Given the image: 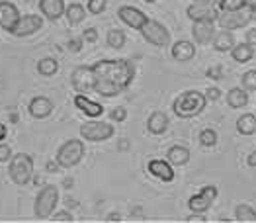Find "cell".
<instances>
[{
	"label": "cell",
	"mask_w": 256,
	"mask_h": 223,
	"mask_svg": "<svg viewBox=\"0 0 256 223\" xmlns=\"http://www.w3.org/2000/svg\"><path fill=\"white\" fill-rule=\"evenodd\" d=\"M90 68L94 76L92 92L104 98L120 96L131 86L135 78V65L128 59H104V61L90 65Z\"/></svg>",
	"instance_id": "cell-1"
},
{
	"label": "cell",
	"mask_w": 256,
	"mask_h": 223,
	"mask_svg": "<svg viewBox=\"0 0 256 223\" xmlns=\"http://www.w3.org/2000/svg\"><path fill=\"white\" fill-rule=\"evenodd\" d=\"M206 94L200 90H186L182 94L176 96V100L172 102V110L180 120H190L200 116L202 112L206 110Z\"/></svg>",
	"instance_id": "cell-2"
},
{
	"label": "cell",
	"mask_w": 256,
	"mask_h": 223,
	"mask_svg": "<svg viewBox=\"0 0 256 223\" xmlns=\"http://www.w3.org/2000/svg\"><path fill=\"white\" fill-rule=\"evenodd\" d=\"M8 174H10L12 182L18 184V186L30 184V180L34 176V160H32V156L26 155V153L12 155L10 164H8Z\"/></svg>",
	"instance_id": "cell-3"
},
{
	"label": "cell",
	"mask_w": 256,
	"mask_h": 223,
	"mask_svg": "<svg viewBox=\"0 0 256 223\" xmlns=\"http://www.w3.org/2000/svg\"><path fill=\"white\" fill-rule=\"evenodd\" d=\"M82 156H84V143L78 139H68L57 149L55 158L61 168H72L82 160Z\"/></svg>",
	"instance_id": "cell-4"
},
{
	"label": "cell",
	"mask_w": 256,
	"mask_h": 223,
	"mask_svg": "<svg viewBox=\"0 0 256 223\" xmlns=\"http://www.w3.org/2000/svg\"><path fill=\"white\" fill-rule=\"evenodd\" d=\"M57 202H59V188L55 184H47L43 186L36 198V206H34V212L40 220H47L51 218V214L55 212L57 208Z\"/></svg>",
	"instance_id": "cell-5"
},
{
	"label": "cell",
	"mask_w": 256,
	"mask_h": 223,
	"mask_svg": "<svg viewBox=\"0 0 256 223\" xmlns=\"http://www.w3.org/2000/svg\"><path fill=\"white\" fill-rule=\"evenodd\" d=\"M139 32L145 38V42H149L154 47H168L170 45V32L162 24L152 20V18H149L147 22L143 24Z\"/></svg>",
	"instance_id": "cell-6"
},
{
	"label": "cell",
	"mask_w": 256,
	"mask_h": 223,
	"mask_svg": "<svg viewBox=\"0 0 256 223\" xmlns=\"http://www.w3.org/2000/svg\"><path fill=\"white\" fill-rule=\"evenodd\" d=\"M116 130L114 126H110L106 122H86L80 126V135L86 141H92V143H100V141H108L110 137H114Z\"/></svg>",
	"instance_id": "cell-7"
},
{
	"label": "cell",
	"mask_w": 256,
	"mask_h": 223,
	"mask_svg": "<svg viewBox=\"0 0 256 223\" xmlns=\"http://www.w3.org/2000/svg\"><path fill=\"white\" fill-rule=\"evenodd\" d=\"M217 186L214 184H208V186H204L198 194H194L190 196V200H188V208L192 210V212H198V214H206L210 208H212V204L217 200Z\"/></svg>",
	"instance_id": "cell-8"
},
{
	"label": "cell",
	"mask_w": 256,
	"mask_h": 223,
	"mask_svg": "<svg viewBox=\"0 0 256 223\" xmlns=\"http://www.w3.org/2000/svg\"><path fill=\"white\" fill-rule=\"evenodd\" d=\"M217 22L221 26V30L227 32H235L240 28H246L250 22V10H236V12H219Z\"/></svg>",
	"instance_id": "cell-9"
},
{
	"label": "cell",
	"mask_w": 256,
	"mask_h": 223,
	"mask_svg": "<svg viewBox=\"0 0 256 223\" xmlns=\"http://www.w3.org/2000/svg\"><path fill=\"white\" fill-rule=\"evenodd\" d=\"M43 26V18L38 16V14H26V16H20L18 24L14 26V30L10 32L12 36L16 38H26V36H32L36 32H40Z\"/></svg>",
	"instance_id": "cell-10"
},
{
	"label": "cell",
	"mask_w": 256,
	"mask_h": 223,
	"mask_svg": "<svg viewBox=\"0 0 256 223\" xmlns=\"http://www.w3.org/2000/svg\"><path fill=\"white\" fill-rule=\"evenodd\" d=\"M70 82H72V88L76 90L78 94H86V92H92L94 90V76H92V68L82 65V67H76L70 74Z\"/></svg>",
	"instance_id": "cell-11"
},
{
	"label": "cell",
	"mask_w": 256,
	"mask_h": 223,
	"mask_svg": "<svg viewBox=\"0 0 256 223\" xmlns=\"http://www.w3.org/2000/svg\"><path fill=\"white\" fill-rule=\"evenodd\" d=\"M118 16H120L122 22L128 24L129 28H133V30H141V26L149 20V16L143 10L135 8V6H122L118 10Z\"/></svg>",
	"instance_id": "cell-12"
},
{
	"label": "cell",
	"mask_w": 256,
	"mask_h": 223,
	"mask_svg": "<svg viewBox=\"0 0 256 223\" xmlns=\"http://www.w3.org/2000/svg\"><path fill=\"white\" fill-rule=\"evenodd\" d=\"M147 170H149L150 176L158 178L160 182H172L174 180V168L168 160H162V158H150L147 162Z\"/></svg>",
	"instance_id": "cell-13"
},
{
	"label": "cell",
	"mask_w": 256,
	"mask_h": 223,
	"mask_svg": "<svg viewBox=\"0 0 256 223\" xmlns=\"http://www.w3.org/2000/svg\"><path fill=\"white\" fill-rule=\"evenodd\" d=\"M192 36H194V40H196V44H200V45L212 44L215 36V22L214 20H200V22H194Z\"/></svg>",
	"instance_id": "cell-14"
},
{
	"label": "cell",
	"mask_w": 256,
	"mask_h": 223,
	"mask_svg": "<svg viewBox=\"0 0 256 223\" xmlns=\"http://www.w3.org/2000/svg\"><path fill=\"white\" fill-rule=\"evenodd\" d=\"M186 16L192 22H200V20H217L219 10L217 6H206V4H190L186 8Z\"/></svg>",
	"instance_id": "cell-15"
},
{
	"label": "cell",
	"mask_w": 256,
	"mask_h": 223,
	"mask_svg": "<svg viewBox=\"0 0 256 223\" xmlns=\"http://www.w3.org/2000/svg\"><path fill=\"white\" fill-rule=\"evenodd\" d=\"M18 20H20L18 8H16L12 2L2 0V2H0V26H2L6 32H12L14 26L18 24Z\"/></svg>",
	"instance_id": "cell-16"
},
{
	"label": "cell",
	"mask_w": 256,
	"mask_h": 223,
	"mask_svg": "<svg viewBox=\"0 0 256 223\" xmlns=\"http://www.w3.org/2000/svg\"><path fill=\"white\" fill-rule=\"evenodd\" d=\"M74 106L82 112L84 116H88V118H100L104 114V106L94 102V100H90L84 94H76L74 96Z\"/></svg>",
	"instance_id": "cell-17"
},
{
	"label": "cell",
	"mask_w": 256,
	"mask_h": 223,
	"mask_svg": "<svg viewBox=\"0 0 256 223\" xmlns=\"http://www.w3.org/2000/svg\"><path fill=\"white\" fill-rule=\"evenodd\" d=\"M28 110H30V114H32L36 120H43V118L51 116V112H53V102H51L47 96H36V98H32Z\"/></svg>",
	"instance_id": "cell-18"
},
{
	"label": "cell",
	"mask_w": 256,
	"mask_h": 223,
	"mask_svg": "<svg viewBox=\"0 0 256 223\" xmlns=\"http://www.w3.org/2000/svg\"><path fill=\"white\" fill-rule=\"evenodd\" d=\"M168 126H170V124H168V116L160 110L152 112V114L149 116V120H147V132L152 135L166 134Z\"/></svg>",
	"instance_id": "cell-19"
},
{
	"label": "cell",
	"mask_w": 256,
	"mask_h": 223,
	"mask_svg": "<svg viewBox=\"0 0 256 223\" xmlns=\"http://www.w3.org/2000/svg\"><path fill=\"white\" fill-rule=\"evenodd\" d=\"M40 10L45 18L55 22L64 14V0H40Z\"/></svg>",
	"instance_id": "cell-20"
},
{
	"label": "cell",
	"mask_w": 256,
	"mask_h": 223,
	"mask_svg": "<svg viewBox=\"0 0 256 223\" xmlns=\"http://www.w3.org/2000/svg\"><path fill=\"white\" fill-rule=\"evenodd\" d=\"M172 57L180 63H186V61H192L196 57V47L192 42H186V40H180L172 45Z\"/></svg>",
	"instance_id": "cell-21"
},
{
	"label": "cell",
	"mask_w": 256,
	"mask_h": 223,
	"mask_svg": "<svg viewBox=\"0 0 256 223\" xmlns=\"http://www.w3.org/2000/svg\"><path fill=\"white\" fill-rule=\"evenodd\" d=\"M214 49L215 51H219V53H227V51H231L233 49V45H235V36H233V32H227V30H223V32H215L214 36Z\"/></svg>",
	"instance_id": "cell-22"
},
{
	"label": "cell",
	"mask_w": 256,
	"mask_h": 223,
	"mask_svg": "<svg viewBox=\"0 0 256 223\" xmlns=\"http://www.w3.org/2000/svg\"><path fill=\"white\" fill-rule=\"evenodd\" d=\"M166 160L174 166H184L190 160V151L186 147H182V145H174L166 153Z\"/></svg>",
	"instance_id": "cell-23"
},
{
	"label": "cell",
	"mask_w": 256,
	"mask_h": 223,
	"mask_svg": "<svg viewBox=\"0 0 256 223\" xmlns=\"http://www.w3.org/2000/svg\"><path fill=\"white\" fill-rule=\"evenodd\" d=\"M227 104L231 106V108H235V110H238V108H244L246 104H248V92L242 88H231L229 92H227Z\"/></svg>",
	"instance_id": "cell-24"
},
{
	"label": "cell",
	"mask_w": 256,
	"mask_h": 223,
	"mask_svg": "<svg viewBox=\"0 0 256 223\" xmlns=\"http://www.w3.org/2000/svg\"><path fill=\"white\" fill-rule=\"evenodd\" d=\"M231 55L236 63H248L252 57H254V47L248 45L246 42L244 44H235L233 49H231Z\"/></svg>",
	"instance_id": "cell-25"
},
{
	"label": "cell",
	"mask_w": 256,
	"mask_h": 223,
	"mask_svg": "<svg viewBox=\"0 0 256 223\" xmlns=\"http://www.w3.org/2000/svg\"><path fill=\"white\" fill-rule=\"evenodd\" d=\"M236 132L240 135H254L256 134V116L254 114H242L236 120Z\"/></svg>",
	"instance_id": "cell-26"
},
{
	"label": "cell",
	"mask_w": 256,
	"mask_h": 223,
	"mask_svg": "<svg viewBox=\"0 0 256 223\" xmlns=\"http://www.w3.org/2000/svg\"><path fill=\"white\" fill-rule=\"evenodd\" d=\"M64 16H66V22H68V26H78V24L86 18L84 6L74 2V4H70V6H66V8H64Z\"/></svg>",
	"instance_id": "cell-27"
},
{
	"label": "cell",
	"mask_w": 256,
	"mask_h": 223,
	"mask_svg": "<svg viewBox=\"0 0 256 223\" xmlns=\"http://www.w3.org/2000/svg\"><path fill=\"white\" fill-rule=\"evenodd\" d=\"M235 220L242 223H256V210L248 204H238L235 208Z\"/></svg>",
	"instance_id": "cell-28"
},
{
	"label": "cell",
	"mask_w": 256,
	"mask_h": 223,
	"mask_svg": "<svg viewBox=\"0 0 256 223\" xmlns=\"http://www.w3.org/2000/svg\"><path fill=\"white\" fill-rule=\"evenodd\" d=\"M57 70H59L57 59L45 57V59H42V61L38 63V72H40L42 76H53V74H57Z\"/></svg>",
	"instance_id": "cell-29"
},
{
	"label": "cell",
	"mask_w": 256,
	"mask_h": 223,
	"mask_svg": "<svg viewBox=\"0 0 256 223\" xmlns=\"http://www.w3.org/2000/svg\"><path fill=\"white\" fill-rule=\"evenodd\" d=\"M106 44L112 49H122L126 45V34L122 30H110L106 36Z\"/></svg>",
	"instance_id": "cell-30"
},
{
	"label": "cell",
	"mask_w": 256,
	"mask_h": 223,
	"mask_svg": "<svg viewBox=\"0 0 256 223\" xmlns=\"http://www.w3.org/2000/svg\"><path fill=\"white\" fill-rule=\"evenodd\" d=\"M217 6L221 12H236L244 8V0H219Z\"/></svg>",
	"instance_id": "cell-31"
},
{
	"label": "cell",
	"mask_w": 256,
	"mask_h": 223,
	"mask_svg": "<svg viewBox=\"0 0 256 223\" xmlns=\"http://www.w3.org/2000/svg\"><path fill=\"white\" fill-rule=\"evenodd\" d=\"M217 132L212 130V128H208V130H202V134H200V143L204 145V147H214L217 145Z\"/></svg>",
	"instance_id": "cell-32"
},
{
	"label": "cell",
	"mask_w": 256,
	"mask_h": 223,
	"mask_svg": "<svg viewBox=\"0 0 256 223\" xmlns=\"http://www.w3.org/2000/svg\"><path fill=\"white\" fill-rule=\"evenodd\" d=\"M240 84L246 92H254L256 90V68L254 70H246L242 76H240Z\"/></svg>",
	"instance_id": "cell-33"
},
{
	"label": "cell",
	"mask_w": 256,
	"mask_h": 223,
	"mask_svg": "<svg viewBox=\"0 0 256 223\" xmlns=\"http://www.w3.org/2000/svg\"><path fill=\"white\" fill-rule=\"evenodd\" d=\"M108 6V0H88V12L90 14H102L106 10Z\"/></svg>",
	"instance_id": "cell-34"
},
{
	"label": "cell",
	"mask_w": 256,
	"mask_h": 223,
	"mask_svg": "<svg viewBox=\"0 0 256 223\" xmlns=\"http://www.w3.org/2000/svg\"><path fill=\"white\" fill-rule=\"evenodd\" d=\"M51 216H53V222H57V223H68L74 220L70 212H53Z\"/></svg>",
	"instance_id": "cell-35"
},
{
	"label": "cell",
	"mask_w": 256,
	"mask_h": 223,
	"mask_svg": "<svg viewBox=\"0 0 256 223\" xmlns=\"http://www.w3.org/2000/svg\"><path fill=\"white\" fill-rule=\"evenodd\" d=\"M110 116H112L114 122H126V120H128V110H126L124 106H118V108L112 110Z\"/></svg>",
	"instance_id": "cell-36"
},
{
	"label": "cell",
	"mask_w": 256,
	"mask_h": 223,
	"mask_svg": "<svg viewBox=\"0 0 256 223\" xmlns=\"http://www.w3.org/2000/svg\"><path fill=\"white\" fill-rule=\"evenodd\" d=\"M80 40L86 42V44H94V42L98 40V30H96V28H88V30H84V34H82Z\"/></svg>",
	"instance_id": "cell-37"
},
{
	"label": "cell",
	"mask_w": 256,
	"mask_h": 223,
	"mask_svg": "<svg viewBox=\"0 0 256 223\" xmlns=\"http://www.w3.org/2000/svg\"><path fill=\"white\" fill-rule=\"evenodd\" d=\"M10 158H12V149H10V145H6V143L0 141V162H8Z\"/></svg>",
	"instance_id": "cell-38"
},
{
	"label": "cell",
	"mask_w": 256,
	"mask_h": 223,
	"mask_svg": "<svg viewBox=\"0 0 256 223\" xmlns=\"http://www.w3.org/2000/svg\"><path fill=\"white\" fill-rule=\"evenodd\" d=\"M204 94H206V100H208V102H217V100L221 98V90L215 88V86H210Z\"/></svg>",
	"instance_id": "cell-39"
},
{
	"label": "cell",
	"mask_w": 256,
	"mask_h": 223,
	"mask_svg": "<svg viewBox=\"0 0 256 223\" xmlns=\"http://www.w3.org/2000/svg\"><path fill=\"white\" fill-rule=\"evenodd\" d=\"M186 222H188V223H206V222H208V218H206L204 214L192 212V216H188V218H186Z\"/></svg>",
	"instance_id": "cell-40"
},
{
	"label": "cell",
	"mask_w": 256,
	"mask_h": 223,
	"mask_svg": "<svg viewBox=\"0 0 256 223\" xmlns=\"http://www.w3.org/2000/svg\"><path fill=\"white\" fill-rule=\"evenodd\" d=\"M82 44H84V42H82L80 38H78V40H70V42H68V49H70L72 53H78V51L82 49Z\"/></svg>",
	"instance_id": "cell-41"
},
{
	"label": "cell",
	"mask_w": 256,
	"mask_h": 223,
	"mask_svg": "<svg viewBox=\"0 0 256 223\" xmlns=\"http://www.w3.org/2000/svg\"><path fill=\"white\" fill-rule=\"evenodd\" d=\"M246 44L256 47V28H250V30L246 32Z\"/></svg>",
	"instance_id": "cell-42"
},
{
	"label": "cell",
	"mask_w": 256,
	"mask_h": 223,
	"mask_svg": "<svg viewBox=\"0 0 256 223\" xmlns=\"http://www.w3.org/2000/svg\"><path fill=\"white\" fill-rule=\"evenodd\" d=\"M246 164L252 166V168H256V151L248 153V156H246Z\"/></svg>",
	"instance_id": "cell-43"
},
{
	"label": "cell",
	"mask_w": 256,
	"mask_h": 223,
	"mask_svg": "<svg viewBox=\"0 0 256 223\" xmlns=\"http://www.w3.org/2000/svg\"><path fill=\"white\" fill-rule=\"evenodd\" d=\"M219 0H194V4H206V6H217Z\"/></svg>",
	"instance_id": "cell-44"
},
{
	"label": "cell",
	"mask_w": 256,
	"mask_h": 223,
	"mask_svg": "<svg viewBox=\"0 0 256 223\" xmlns=\"http://www.w3.org/2000/svg\"><path fill=\"white\" fill-rule=\"evenodd\" d=\"M244 8H248L250 12L256 10V0H244Z\"/></svg>",
	"instance_id": "cell-45"
},
{
	"label": "cell",
	"mask_w": 256,
	"mask_h": 223,
	"mask_svg": "<svg viewBox=\"0 0 256 223\" xmlns=\"http://www.w3.org/2000/svg\"><path fill=\"white\" fill-rule=\"evenodd\" d=\"M208 74H210V76H215V78H221V68H210Z\"/></svg>",
	"instance_id": "cell-46"
},
{
	"label": "cell",
	"mask_w": 256,
	"mask_h": 223,
	"mask_svg": "<svg viewBox=\"0 0 256 223\" xmlns=\"http://www.w3.org/2000/svg\"><path fill=\"white\" fill-rule=\"evenodd\" d=\"M106 220L108 222H122V216L120 214H108Z\"/></svg>",
	"instance_id": "cell-47"
},
{
	"label": "cell",
	"mask_w": 256,
	"mask_h": 223,
	"mask_svg": "<svg viewBox=\"0 0 256 223\" xmlns=\"http://www.w3.org/2000/svg\"><path fill=\"white\" fill-rule=\"evenodd\" d=\"M6 134H8L6 126H4V124H0V141H4V139H6Z\"/></svg>",
	"instance_id": "cell-48"
},
{
	"label": "cell",
	"mask_w": 256,
	"mask_h": 223,
	"mask_svg": "<svg viewBox=\"0 0 256 223\" xmlns=\"http://www.w3.org/2000/svg\"><path fill=\"white\" fill-rule=\"evenodd\" d=\"M250 20H254V22H256V10H254V12H250Z\"/></svg>",
	"instance_id": "cell-49"
},
{
	"label": "cell",
	"mask_w": 256,
	"mask_h": 223,
	"mask_svg": "<svg viewBox=\"0 0 256 223\" xmlns=\"http://www.w3.org/2000/svg\"><path fill=\"white\" fill-rule=\"evenodd\" d=\"M145 2H149V4H152V2H156V0H145Z\"/></svg>",
	"instance_id": "cell-50"
}]
</instances>
